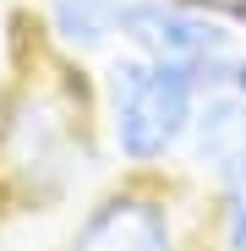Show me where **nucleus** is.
I'll return each instance as SVG.
<instances>
[{"instance_id": "obj_1", "label": "nucleus", "mask_w": 246, "mask_h": 251, "mask_svg": "<svg viewBox=\"0 0 246 251\" xmlns=\"http://www.w3.org/2000/svg\"><path fill=\"white\" fill-rule=\"evenodd\" d=\"M104 153L99 76L60 55L44 33L33 50L17 38L11 82L0 88V197L27 213L60 207L88 191Z\"/></svg>"}, {"instance_id": "obj_2", "label": "nucleus", "mask_w": 246, "mask_h": 251, "mask_svg": "<svg viewBox=\"0 0 246 251\" xmlns=\"http://www.w3.org/2000/svg\"><path fill=\"white\" fill-rule=\"evenodd\" d=\"M202 104V82L181 60H159L120 50L104 55L99 71V120H104V142L120 170H142L159 175L175 158H186V137Z\"/></svg>"}, {"instance_id": "obj_3", "label": "nucleus", "mask_w": 246, "mask_h": 251, "mask_svg": "<svg viewBox=\"0 0 246 251\" xmlns=\"http://www.w3.org/2000/svg\"><path fill=\"white\" fill-rule=\"evenodd\" d=\"M191 207L197 202L170 170H120L115 186L82 202L60 251H197Z\"/></svg>"}, {"instance_id": "obj_4", "label": "nucleus", "mask_w": 246, "mask_h": 251, "mask_svg": "<svg viewBox=\"0 0 246 251\" xmlns=\"http://www.w3.org/2000/svg\"><path fill=\"white\" fill-rule=\"evenodd\" d=\"M186 170L202 186L197 251H246V99L241 93H202Z\"/></svg>"}, {"instance_id": "obj_5", "label": "nucleus", "mask_w": 246, "mask_h": 251, "mask_svg": "<svg viewBox=\"0 0 246 251\" xmlns=\"http://www.w3.org/2000/svg\"><path fill=\"white\" fill-rule=\"evenodd\" d=\"M120 17H126V0H44L38 33L71 60H99L120 44Z\"/></svg>"}, {"instance_id": "obj_6", "label": "nucleus", "mask_w": 246, "mask_h": 251, "mask_svg": "<svg viewBox=\"0 0 246 251\" xmlns=\"http://www.w3.org/2000/svg\"><path fill=\"white\" fill-rule=\"evenodd\" d=\"M11 66H17V33H11L6 11H0V88L11 82Z\"/></svg>"}, {"instance_id": "obj_7", "label": "nucleus", "mask_w": 246, "mask_h": 251, "mask_svg": "<svg viewBox=\"0 0 246 251\" xmlns=\"http://www.w3.org/2000/svg\"><path fill=\"white\" fill-rule=\"evenodd\" d=\"M191 6L214 11V17H224V22H235V27H246V0H191Z\"/></svg>"}]
</instances>
